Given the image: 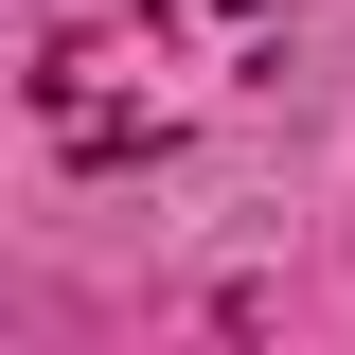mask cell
Listing matches in <instances>:
<instances>
[{"label": "cell", "mask_w": 355, "mask_h": 355, "mask_svg": "<svg viewBox=\"0 0 355 355\" xmlns=\"http://www.w3.org/2000/svg\"><path fill=\"white\" fill-rule=\"evenodd\" d=\"M284 71V0H53L36 18V125L71 160H178Z\"/></svg>", "instance_id": "cell-1"}]
</instances>
